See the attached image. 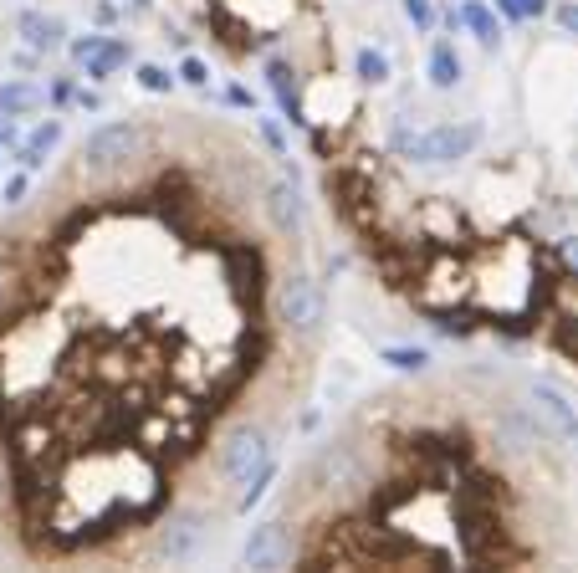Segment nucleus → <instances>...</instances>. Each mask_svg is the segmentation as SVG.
<instances>
[{"instance_id": "nucleus-1", "label": "nucleus", "mask_w": 578, "mask_h": 573, "mask_svg": "<svg viewBox=\"0 0 578 573\" xmlns=\"http://www.w3.org/2000/svg\"><path fill=\"white\" fill-rule=\"evenodd\" d=\"M476 144H481V123H440V128H425V134L399 128L394 134V149L405 159H415V164H456Z\"/></svg>"}, {"instance_id": "nucleus-2", "label": "nucleus", "mask_w": 578, "mask_h": 573, "mask_svg": "<svg viewBox=\"0 0 578 573\" xmlns=\"http://www.w3.org/2000/svg\"><path fill=\"white\" fill-rule=\"evenodd\" d=\"M328 313V302H323V287L313 277H287L277 287V323H287L292 333H313Z\"/></svg>"}, {"instance_id": "nucleus-3", "label": "nucleus", "mask_w": 578, "mask_h": 573, "mask_svg": "<svg viewBox=\"0 0 578 573\" xmlns=\"http://www.w3.org/2000/svg\"><path fill=\"white\" fill-rule=\"evenodd\" d=\"M133 149H139V128H133V123H103V128L87 134L82 159L93 164V169H113V164L133 159Z\"/></svg>"}, {"instance_id": "nucleus-4", "label": "nucleus", "mask_w": 578, "mask_h": 573, "mask_svg": "<svg viewBox=\"0 0 578 573\" xmlns=\"http://www.w3.org/2000/svg\"><path fill=\"white\" fill-rule=\"evenodd\" d=\"M246 563H251V568H287V563H292V538H287V527H282V522L251 527V538H246Z\"/></svg>"}, {"instance_id": "nucleus-5", "label": "nucleus", "mask_w": 578, "mask_h": 573, "mask_svg": "<svg viewBox=\"0 0 578 573\" xmlns=\"http://www.w3.org/2000/svg\"><path fill=\"white\" fill-rule=\"evenodd\" d=\"M532 420H538L548 435H558V440H573V435H578V415H573V405L563 400L553 384L532 389Z\"/></svg>"}, {"instance_id": "nucleus-6", "label": "nucleus", "mask_w": 578, "mask_h": 573, "mask_svg": "<svg viewBox=\"0 0 578 573\" xmlns=\"http://www.w3.org/2000/svg\"><path fill=\"white\" fill-rule=\"evenodd\" d=\"M266 456H272V446H266V435L261 430H241L236 440H231V446H226V461H220V466H226V476L231 481H246Z\"/></svg>"}, {"instance_id": "nucleus-7", "label": "nucleus", "mask_w": 578, "mask_h": 573, "mask_svg": "<svg viewBox=\"0 0 578 573\" xmlns=\"http://www.w3.org/2000/svg\"><path fill=\"white\" fill-rule=\"evenodd\" d=\"M451 21H456V26H466V31L481 41V47H497V41H502V21H497L492 11H486L481 0H461Z\"/></svg>"}, {"instance_id": "nucleus-8", "label": "nucleus", "mask_w": 578, "mask_h": 573, "mask_svg": "<svg viewBox=\"0 0 578 573\" xmlns=\"http://www.w3.org/2000/svg\"><path fill=\"white\" fill-rule=\"evenodd\" d=\"M41 103H47V93H41L36 82H0V113L6 118H26Z\"/></svg>"}, {"instance_id": "nucleus-9", "label": "nucleus", "mask_w": 578, "mask_h": 573, "mask_svg": "<svg viewBox=\"0 0 578 573\" xmlns=\"http://www.w3.org/2000/svg\"><path fill=\"white\" fill-rule=\"evenodd\" d=\"M21 36L31 41L36 52H52V47H62V36H67V26H62L57 16H41V11H26V16H21Z\"/></svg>"}, {"instance_id": "nucleus-10", "label": "nucleus", "mask_w": 578, "mask_h": 573, "mask_svg": "<svg viewBox=\"0 0 578 573\" xmlns=\"http://www.w3.org/2000/svg\"><path fill=\"white\" fill-rule=\"evenodd\" d=\"M123 62H128V41H118V36H103L98 47L87 52V62H82V67H87V77H113Z\"/></svg>"}, {"instance_id": "nucleus-11", "label": "nucleus", "mask_w": 578, "mask_h": 573, "mask_svg": "<svg viewBox=\"0 0 578 573\" xmlns=\"http://www.w3.org/2000/svg\"><path fill=\"white\" fill-rule=\"evenodd\" d=\"M57 139H62V123L57 118H47L36 128V134L21 144V169H36V164H47V154L57 149Z\"/></svg>"}, {"instance_id": "nucleus-12", "label": "nucleus", "mask_w": 578, "mask_h": 573, "mask_svg": "<svg viewBox=\"0 0 578 573\" xmlns=\"http://www.w3.org/2000/svg\"><path fill=\"white\" fill-rule=\"evenodd\" d=\"M195 543H200V522H195V517H180V522L164 533V558H169V563H185V558L195 553Z\"/></svg>"}, {"instance_id": "nucleus-13", "label": "nucleus", "mask_w": 578, "mask_h": 573, "mask_svg": "<svg viewBox=\"0 0 578 573\" xmlns=\"http://www.w3.org/2000/svg\"><path fill=\"white\" fill-rule=\"evenodd\" d=\"M430 82L440 87V93H451V87L461 82V57H456L451 41H440V47L430 52Z\"/></svg>"}, {"instance_id": "nucleus-14", "label": "nucleus", "mask_w": 578, "mask_h": 573, "mask_svg": "<svg viewBox=\"0 0 578 573\" xmlns=\"http://www.w3.org/2000/svg\"><path fill=\"white\" fill-rule=\"evenodd\" d=\"M266 210H272L277 231H297V226H302V205H297L292 185H272V195H266Z\"/></svg>"}, {"instance_id": "nucleus-15", "label": "nucleus", "mask_w": 578, "mask_h": 573, "mask_svg": "<svg viewBox=\"0 0 578 573\" xmlns=\"http://www.w3.org/2000/svg\"><path fill=\"white\" fill-rule=\"evenodd\" d=\"M272 481H277V461L266 456V461H261V466H256V471L241 481V502H236V507H241V512H251V507L266 497V487H272Z\"/></svg>"}, {"instance_id": "nucleus-16", "label": "nucleus", "mask_w": 578, "mask_h": 573, "mask_svg": "<svg viewBox=\"0 0 578 573\" xmlns=\"http://www.w3.org/2000/svg\"><path fill=\"white\" fill-rule=\"evenodd\" d=\"M353 72H359V82L379 87V82H389V57H384V52H374V47H364L359 57H353Z\"/></svg>"}, {"instance_id": "nucleus-17", "label": "nucleus", "mask_w": 578, "mask_h": 573, "mask_svg": "<svg viewBox=\"0 0 578 573\" xmlns=\"http://www.w3.org/2000/svg\"><path fill=\"white\" fill-rule=\"evenodd\" d=\"M389 369H399V374H420L425 364H430V354H425V348H384V354H379Z\"/></svg>"}, {"instance_id": "nucleus-18", "label": "nucleus", "mask_w": 578, "mask_h": 573, "mask_svg": "<svg viewBox=\"0 0 578 573\" xmlns=\"http://www.w3.org/2000/svg\"><path fill=\"white\" fill-rule=\"evenodd\" d=\"M139 87H144V93H169V87H174V77H169L164 67L144 62V67H139Z\"/></svg>"}, {"instance_id": "nucleus-19", "label": "nucleus", "mask_w": 578, "mask_h": 573, "mask_svg": "<svg viewBox=\"0 0 578 573\" xmlns=\"http://www.w3.org/2000/svg\"><path fill=\"white\" fill-rule=\"evenodd\" d=\"M405 16H410L420 31H430V26H435V11H430V0H405Z\"/></svg>"}, {"instance_id": "nucleus-20", "label": "nucleus", "mask_w": 578, "mask_h": 573, "mask_svg": "<svg viewBox=\"0 0 578 573\" xmlns=\"http://www.w3.org/2000/svg\"><path fill=\"white\" fill-rule=\"evenodd\" d=\"M180 77H185L190 87H205V82H210V72H205L200 57H185V62H180Z\"/></svg>"}, {"instance_id": "nucleus-21", "label": "nucleus", "mask_w": 578, "mask_h": 573, "mask_svg": "<svg viewBox=\"0 0 578 573\" xmlns=\"http://www.w3.org/2000/svg\"><path fill=\"white\" fill-rule=\"evenodd\" d=\"M558 26L568 36H578V0H568V6H558Z\"/></svg>"}, {"instance_id": "nucleus-22", "label": "nucleus", "mask_w": 578, "mask_h": 573, "mask_svg": "<svg viewBox=\"0 0 578 573\" xmlns=\"http://www.w3.org/2000/svg\"><path fill=\"white\" fill-rule=\"evenodd\" d=\"M98 41H103V36H82V41H72V57H77V62H87V52H93Z\"/></svg>"}, {"instance_id": "nucleus-23", "label": "nucleus", "mask_w": 578, "mask_h": 573, "mask_svg": "<svg viewBox=\"0 0 578 573\" xmlns=\"http://www.w3.org/2000/svg\"><path fill=\"white\" fill-rule=\"evenodd\" d=\"M517 6H522V16L532 21V16H543V11H548V0H517Z\"/></svg>"}, {"instance_id": "nucleus-24", "label": "nucleus", "mask_w": 578, "mask_h": 573, "mask_svg": "<svg viewBox=\"0 0 578 573\" xmlns=\"http://www.w3.org/2000/svg\"><path fill=\"white\" fill-rule=\"evenodd\" d=\"M21 195H26V180H21V174H16V180H11V185H6V205H16V200H21Z\"/></svg>"}, {"instance_id": "nucleus-25", "label": "nucleus", "mask_w": 578, "mask_h": 573, "mask_svg": "<svg viewBox=\"0 0 578 573\" xmlns=\"http://www.w3.org/2000/svg\"><path fill=\"white\" fill-rule=\"evenodd\" d=\"M497 11H507L512 21H527V16H522V6H517V0H497Z\"/></svg>"}, {"instance_id": "nucleus-26", "label": "nucleus", "mask_w": 578, "mask_h": 573, "mask_svg": "<svg viewBox=\"0 0 578 573\" xmlns=\"http://www.w3.org/2000/svg\"><path fill=\"white\" fill-rule=\"evenodd\" d=\"M563 256H568V267H578V236H573V241H563Z\"/></svg>"}]
</instances>
